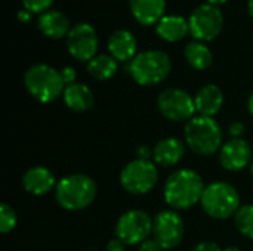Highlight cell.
<instances>
[{
  "mask_svg": "<svg viewBox=\"0 0 253 251\" xmlns=\"http://www.w3.org/2000/svg\"><path fill=\"white\" fill-rule=\"evenodd\" d=\"M205 213L216 220L234 217L239 212L240 195L237 189L228 182H213L205 188L200 201Z\"/></svg>",
  "mask_w": 253,
  "mask_h": 251,
  "instance_id": "cell-6",
  "label": "cell"
},
{
  "mask_svg": "<svg viewBox=\"0 0 253 251\" xmlns=\"http://www.w3.org/2000/svg\"><path fill=\"white\" fill-rule=\"evenodd\" d=\"M18 223V217L15 210L7 206L6 203H3L0 206V232L1 234H9L15 229Z\"/></svg>",
  "mask_w": 253,
  "mask_h": 251,
  "instance_id": "cell-25",
  "label": "cell"
},
{
  "mask_svg": "<svg viewBox=\"0 0 253 251\" xmlns=\"http://www.w3.org/2000/svg\"><path fill=\"white\" fill-rule=\"evenodd\" d=\"M24 84L28 93L42 104L56 101L65 90L61 71L47 64H34L24 74Z\"/></svg>",
  "mask_w": 253,
  "mask_h": 251,
  "instance_id": "cell-3",
  "label": "cell"
},
{
  "mask_svg": "<svg viewBox=\"0 0 253 251\" xmlns=\"http://www.w3.org/2000/svg\"><path fill=\"white\" fill-rule=\"evenodd\" d=\"M245 130H246V127H245V124H243L242 121H234V123H231V124H230V129H228V132H230V135L233 136V139H240V138L243 136Z\"/></svg>",
  "mask_w": 253,
  "mask_h": 251,
  "instance_id": "cell-29",
  "label": "cell"
},
{
  "mask_svg": "<svg viewBox=\"0 0 253 251\" xmlns=\"http://www.w3.org/2000/svg\"><path fill=\"white\" fill-rule=\"evenodd\" d=\"M105 251H126V244L117 237L110 240L105 246Z\"/></svg>",
  "mask_w": 253,
  "mask_h": 251,
  "instance_id": "cell-30",
  "label": "cell"
},
{
  "mask_svg": "<svg viewBox=\"0 0 253 251\" xmlns=\"http://www.w3.org/2000/svg\"><path fill=\"white\" fill-rule=\"evenodd\" d=\"M185 226L182 217L175 210H163L153 219V238L163 250H172L181 244Z\"/></svg>",
  "mask_w": 253,
  "mask_h": 251,
  "instance_id": "cell-11",
  "label": "cell"
},
{
  "mask_svg": "<svg viewBox=\"0 0 253 251\" xmlns=\"http://www.w3.org/2000/svg\"><path fill=\"white\" fill-rule=\"evenodd\" d=\"M159 172L151 160L136 158L127 163L120 173L122 188L132 195H144L157 185Z\"/></svg>",
  "mask_w": 253,
  "mask_h": 251,
  "instance_id": "cell-7",
  "label": "cell"
},
{
  "mask_svg": "<svg viewBox=\"0 0 253 251\" xmlns=\"http://www.w3.org/2000/svg\"><path fill=\"white\" fill-rule=\"evenodd\" d=\"M251 173H252V178H253V160H252V163H251Z\"/></svg>",
  "mask_w": 253,
  "mask_h": 251,
  "instance_id": "cell-38",
  "label": "cell"
},
{
  "mask_svg": "<svg viewBox=\"0 0 253 251\" xmlns=\"http://www.w3.org/2000/svg\"><path fill=\"white\" fill-rule=\"evenodd\" d=\"M222 129L216 120L197 115L185 124V143L202 157H209L222 148Z\"/></svg>",
  "mask_w": 253,
  "mask_h": 251,
  "instance_id": "cell-4",
  "label": "cell"
},
{
  "mask_svg": "<svg viewBox=\"0 0 253 251\" xmlns=\"http://www.w3.org/2000/svg\"><path fill=\"white\" fill-rule=\"evenodd\" d=\"M138 251H163V249L154 238H148V240H145L144 243L139 244Z\"/></svg>",
  "mask_w": 253,
  "mask_h": 251,
  "instance_id": "cell-27",
  "label": "cell"
},
{
  "mask_svg": "<svg viewBox=\"0 0 253 251\" xmlns=\"http://www.w3.org/2000/svg\"><path fill=\"white\" fill-rule=\"evenodd\" d=\"M194 104L199 115L213 118L224 105V93L216 84H205L196 93Z\"/></svg>",
  "mask_w": 253,
  "mask_h": 251,
  "instance_id": "cell-16",
  "label": "cell"
},
{
  "mask_svg": "<svg viewBox=\"0 0 253 251\" xmlns=\"http://www.w3.org/2000/svg\"><path fill=\"white\" fill-rule=\"evenodd\" d=\"M31 12H28L27 9H22V10H19V13H18V18H19V21H22V22H28L30 19H31Z\"/></svg>",
  "mask_w": 253,
  "mask_h": 251,
  "instance_id": "cell-33",
  "label": "cell"
},
{
  "mask_svg": "<svg viewBox=\"0 0 253 251\" xmlns=\"http://www.w3.org/2000/svg\"><path fill=\"white\" fill-rule=\"evenodd\" d=\"M117 62L119 61L116 58H113L111 55H107V53L96 55L95 58H92L87 62V72L99 81L110 80L116 75V72L119 70Z\"/></svg>",
  "mask_w": 253,
  "mask_h": 251,
  "instance_id": "cell-23",
  "label": "cell"
},
{
  "mask_svg": "<svg viewBox=\"0 0 253 251\" xmlns=\"http://www.w3.org/2000/svg\"><path fill=\"white\" fill-rule=\"evenodd\" d=\"M248 108H249V112L253 115V93L249 96V101H248Z\"/></svg>",
  "mask_w": 253,
  "mask_h": 251,
  "instance_id": "cell-35",
  "label": "cell"
},
{
  "mask_svg": "<svg viewBox=\"0 0 253 251\" xmlns=\"http://www.w3.org/2000/svg\"><path fill=\"white\" fill-rule=\"evenodd\" d=\"M157 108L163 117L175 123H188L197 112L194 98L184 89L178 87H169L163 90L157 98Z\"/></svg>",
  "mask_w": 253,
  "mask_h": 251,
  "instance_id": "cell-9",
  "label": "cell"
},
{
  "mask_svg": "<svg viewBox=\"0 0 253 251\" xmlns=\"http://www.w3.org/2000/svg\"><path fill=\"white\" fill-rule=\"evenodd\" d=\"M127 70L139 86H154L170 74L172 61L162 50H144L129 62Z\"/></svg>",
  "mask_w": 253,
  "mask_h": 251,
  "instance_id": "cell-5",
  "label": "cell"
},
{
  "mask_svg": "<svg viewBox=\"0 0 253 251\" xmlns=\"http://www.w3.org/2000/svg\"><path fill=\"white\" fill-rule=\"evenodd\" d=\"M203 178L191 170L181 169L173 172L165 185V201L173 210H187L202 201L205 192Z\"/></svg>",
  "mask_w": 253,
  "mask_h": 251,
  "instance_id": "cell-1",
  "label": "cell"
},
{
  "mask_svg": "<svg viewBox=\"0 0 253 251\" xmlns=\"http://www.w3.org/2000/svg\"><path fill=\"white\" fill-rule=\"evenodd\" d=\"M24 9L31 13H44L53 4L55 0H21Z\"/></svg>",
  "mask_w": 253,
  "mask_h": 251,
  "instance_id": "cell-26",
  "label": "cell"
},
{
  "mask_svg": "<svg viewBox=\"0 0 253 251\" xmlns=\"http://www.w3.org/2000/svg\"><path fill=\"white\" fill-rule=\"evenodd\" d=\"M234 225L242 235L253 240V204L242 206L239 209L234 216Z\"/></svg>",
  "mask_w": 253,
  "mask_h": 251,
  "instance_id": "cell-24",
  "label": "cell"
},
{
  "mask_svg": "<svg viewBox=\"0 0 253 251\" xmlns=\"http://www.w3.org/2000/svg\"><path fill=\"white\" fill-rule=\"evenodd\" d=\"M166 0H130V12L142 25H157L165 16Z\"/></svg>",
  "mask_w": 253,
  "mask_h": 251,
  "instance_id": "cell-19",
  "label": "cell"
},
{
  "mask_svg": "<svg viewBox=\"0 0 253 251\" xmlns=\"http://www.w3.org/2000/svg\"><path fill=\"white\" fill-rule=\"evenodd\" d=\"M185 155V145L181 139L165 138L159 141L153 149V158L157 166L172 167L176 166Z\"/></svg>",
  "mask_w": 253,
  "mask_h": 251,
  "instance_id": "cell-17",
  "label": "cell"
},
{
  "mask_svg": "<svg viewBox=\"0 0 253 251\" xmlns=\"http://www.w3.org/2000/svg\"><path fill=\"white\" fill-rule=\"evenodd\" d=\"M37 24H39V30L46 37L55 38V40L61 37H67L71 30L70 19L67 18V15L59 10H52V9L42 13Z\"/></svg>",
  "mask_w": 253,
  "mask_h": 251,
  "instance_id": "cell-20",
  "label": "cell"
},
{
  "mask_svg": "<svg viewBox=\"0 0 253 251\" xmlns=\"http://www.w3.org/2000/svg\"><path fill=\"white\" fill-rule=\"evenodd\" d=\"M68 53L80 62H89L96 56L98 50V34L95 28L87 22H79L71 27L67 36Z\"/></svg>",
  "mask_w": 253,
  "mask_h": 251,
  "instance_id": "cell-12",
  "label": "cell"
},
{
  "mask_svg": "<svg viewBox=\"0 0 253 251\" xmlns=\"http://www.w3.org/2000/svg\"><path fill=\"white\" fill-rule=\"evenodd\" d=\"M89 251H95V250H89Z\"/></svg>",
  "mask_w": 253,
  "mask_h": 251,
  "instance_id": "cell-39",
  "label": "cell"
},
{
  "mask_svg": "<svg viewBox=\"0 0 253 251\" xmlns=\"http://www.w3.org/2000/svg\"><path fill=\"white\" fill-rule=\"evenodd\" d=\"M55 198L64 210H84L96 198V183L92 178L82 173L64 176L56 183Z\"/></svg>",
  "mask_w": 253,
  "mask_h": 251,
  "instance_id": "cell-2",
  "label": "cell"
},
{
  "mask_svg": "<svg viewBox=\"0 0 253 251\" xmlns=\"http://www.w3.org/2000/svg\"><path fill=\"white\" fill-rule=\"evenodd\" d=\"M156 33L160 38L175 43L187 37L190 34V24L188 19L179 15H165L156 25Z\"/></svg>",
  "mask_w": 253,
  "mask_h": 251,
  "instance_id": "cell-21",
  "label": "cell"
},
{
  "mask_svg": "<svg viewBox=\"0 0 253 251\" xmlns=\"http://www.w3.org/2000/svg\"><path fill=\"white\" fill-rule=\"evenodd\" d=\"M184 55H185V59H187L188 65L191 68L197 70V71L208 70L213 62L212 50L203 41H197V40L190 41L185 46Z\"/></svg>",
  "mask_w": 253,
  "mask_h": 251,
  "instance_id": "cell-22",
  "label": "cell"
},
{
  "mask_svg": "<svg viewBox=\"0 0 253 251\" xmlns=\"http://www.w3.org/2000/svg\"><path fill=\"white\" fill-rule=\"evenodd\" d=\"M64 104L74 112H86L95 104V96L92 89L84 83H73L65 86L62 93Z\"/></svg>",
  "mask_w": 253,
  "mask_h": 251,
  "instance_id": "cell-18",
  "label": "cell"
},
{
  "mask_svg": "<svg viewBox=\"0 0 253 251\" xmlns=\"http://www.w3.org/2000/svg\"><path fill=\"white\" fill-rule=\"evenodd\" d=\"M193 251H224L218 244L215 243H211V241H203L200 244H197Z\"/></svg>",
  "mask_w": 253,
  "mask_h": 251,
  "instance_id": "cell-31",
  "label": "cell"
},
{
  "mask_svg": "<svg viewBox=\"0 0 253 251\" xmlns=\"http://www.w3.org/2000/svg\"><path fill=\"white\" fill-rule=\"evenodd\" d=\"M252 160L251 145L245 139H231L219 149V163L228 172H240L249 166Z\"/></svg>",
  "mask_w": 253,
  "mask_h": 251,
  "instance_id": "cell-13",
  "label": "cell"
},
{
  "mask_svg": "<svg viewBox=\"0 0 253 251\" xmlns=\"http://www.w3.org/2000/svg\"><path fill=\"white\" fill-rule=\"evenodd\" d=\"M224 251H240L237 247H228V249H225Z\"/></svg>",
  "mask_w": 253,
  "mask_h": 251,
  "instance_id": "cell-37",
  "label": "cell"
},
{
  "mask_svg": "<svg viewBox=\"0 0 253 251\" xmlns=\"http://www.w3.org/2000/svg\"><path fill=\"white\" fill-rule=\"evenodd\" d=\"M190 34L197 41H212L216 38L224 27V15L218 6L205 3L197 6L190 18Z\"/></svg>",
  "mask_w": 253,
  "mask_h": 251,
  "instance_id": "cell-8",
  "label": "cell"
},
{
  "mask_svg": "<svg viewBox=\"0 0 253 251\" xmlns=\"http://www.w3.org/2000/svg\"><path fill=\"white\" fill-rule=\"evenodd\" d=\"M135 36L127 30H116L108 37V52L119 62H130L138 53Z\"/></svg>",
  "mask_w": 253,
  "mask_h": 251,
  "instance_id": "cell-15",
  "label": "cell"
},
{
  "mask_svg": "<svg viewBox=\"0 0 253 251\" xmlns=\"http://www.w3.org/2000/svg\"><path fill=\"white\" fill-rule=\"evenodd\" d=\"M153 234V219L147 212L129 210L116 223V237L126 246H139Z\"/></svg>",
  "mask_w": 253,
  "mask_h": 251,
  "instance_id": "cell-10",
  "label": "cell"
},
{
  "mask_svg": "<svg viewBox=\"0 0 253 251\" xmlns=\"http://www.w3.org/2000/svg\"><path fill=\"white\" fill-rule=\"evenodd\" d=\"M61 75H62V80H64L65 86L76 83L77 74H76V70H74V68H71V67H64V68L61 70Z\"/></svg>",
  "mask_w": 253,
  "mask_h": 251,
  "instance_id": "cell-28",
  "label": "cell"
},
{
  "mask_svg": "<svg viewBox=\"0 0 253 251\" xmlns=\"http://www.w3.org/2000/svg\"><path fill=\"white\" fill-rule=\"evenodd\" d=\"M209 4H213V6H221V4H224L225 1H228V0H206Z\"/></svg>",
  "mask_w": 253,
  "mask_h": 251,
  "instance_id": "cell-34",
  "label": "cell"
},
{
  "mask_svg": "<svg viewBox=\"0 0 253 251\" xmlns=\"http://www.w3.org/2000/svg\"><path fill=\"white\" fill-rule=\"evenodd\" d=\"M136 155H138V158L150 160V157H153V151H151L148 146H139V148L136 149Z\"/></svg>",
  "mask_w": 253,
  "mask_h": 251,
  "instance_id": "cell-32",
  "label": "cell"
},
{
  "mask_svg": "<svg viewBox=\"0 0 253 251\" xmlns=\"http://www.w3.org/2000/svg\"><path fill=\"white\" fill-rule=\"evenodd\" d=\"M248 10H249L251 16L253 18V0H249V1H248Z\"/></svg>",
  "mask_w": 253,
  "mask_h": 251,
  "instance_id": "cell-36",
  "label": "cell"
},
{
  "mask_svg": "<svg viewBox=\"0 0 253 251\" xmlns=\"http://www.w3.org/2000/svg\"><path fill=\"white\" fill-rule=\"evenodd\" d=\"M56 179L53 176V173L43 166H34L30 167L24 176H22V186L24 189L36 197H42L46 195L47 192H50L52 189L56 188Z\"/></svg>",
  "mask_w": 253,
  "mask_h": 251,
  "instance_id": "cell-14",
  "label": "cell"
}]
</instances>
